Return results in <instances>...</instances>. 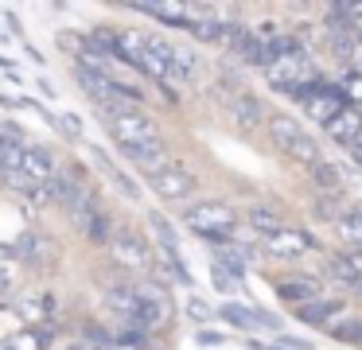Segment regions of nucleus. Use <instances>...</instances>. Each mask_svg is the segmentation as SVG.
Here are the masks:
<instances>
[{
  "instance_id": "6ab92c4d",
  "label": "nucleus",
  "mask_w": 362,
  "mask_h": 350,
  "mask_svg": "<svg viewBox=\"0 0 362 350\" xmlns=\"http://www.w3.org/2000/svg\"><path fill=\"white\" fill-rule=\"evenodd\" d=\"M12 253H16L20 261H35V264H40V261H47V257H51V245H47V238H40V233H24Z\"/></svg>"
},
{
  "instance_id": "4468645a",
  "label": "nucleus",
  "mask_w": 362,
  "mask_h": 350,
  "mask_svg": "<svg viewBox=\"0 0 362 350\" xmlns=\"http://www.w3.org/2000/svg\"><path fill=\"white\" fill-rule=\"evenodd\" d=\"M250 226L257 230L261 241H269V238H276V233L288 230V218H284L281 210H273V206H253L250 210Z\"/></svg>"
},
{
  "instance_id": "0eeeda50",
  "label": "nucleus",
  "mask_w": 362,
  "mask_h": 350,
  "mask_svg": "<svg viewBox=\"0 0 362 350\" xmlns=\"http://www.w3.org/2000/svg\"><path fill=\"white\" fill-rule=\"evenodd\" d=\"M300 109H304L312 121H320L323 129H327L331 121H335L339 113H346V98H343V90L339 86H327V82H320V86H312L308 93H300Z\"/></svg>"
},
{
  "instance_id": "c85d7f7f",
  "label": "nucleus",
  "mask_w": 362,
  "mask_h": 350,
  "mask_svg": "<svg viewBox=\"0 0 362 350\" xmlns=\"http://www.w3.org/2000/svg\"><path fill=\"white\" fill-rule=\"evenodd\" d=\"M343 257H346V264H351V269H354V272H358V276H362V249H346Z\"/></svg>"
},
{
  "instance_id": "c756f323",
  "label": "nucleus",
  "mask_w": 362,
  "mask_h": 350,
  "mask_svg": "<svg viewBox=\"0 0 362 350\" xmlns=\"http://www.w3.org/2000/svg\"><path fill=\"white\" fill-rule=\"evenodd\" d=\"M0 70H12V59H4V54H0Z\"/></svg>"
},
{
  "instance_id": "5701e85b",
  "label": "nucleus",
  "mask_w": 362,
  "mask_h": 350,
  "mask_svg": "<svg viewBox=\"0 0 362 350\" xmlns=\"http://www.w3.org/2000/svg\"><path fill=\"white\" fill-rule=\"evenodd\" d=\"M335 339H343V342H346V346H351V350H362V315H354L351 323H346L343 331L335 334Z\"/></svg>"
},
{
  "instance_id": "a211bd4d",
  "label": "nucleus",
  "mask_w": 362,
  "mask_h": 350,
  "mask_svg": "<svg viewBox=\"0 0 362 350\" xmlns=\"http://www.w3.org/2000/svg\"><path fill=\"white\" fill-rule=\"evenodd\" d=\"M335 233L343 238V245L362 249V202H351V210L335 222Z\"/></svg>"
},
{
  "instance_id": "20e7f679",
  "label": "nucleus",
  "mask_w": 362,
  "mask_h": 350,
  "mask_svg": "<svg viewBox=\"0 0 362 350\" xmlns=\"http://www.w3.org/2000/svg\"><path fill=\"white\" fill-rule=\"evenodd\" d=\"M265 129H269V140L276 144V152L292 156V160L308 163V168H315V163L323 160V156H320V144H315V136H312V132H308L300 121H292V117L273 113V117L265 121Z\"/></svg>"
},
{
  "instance_id": "9d476101",
  "label": "nucleus",
  "mask_w": 362,
  "mask_h": 350,
  "mask_svg": "<svg viewBox=\"0 0 362 350\" xmlns=\"http://www.w3.org/2000/svg\"><path fill=\"white\" fill-rule=\"evenodd\" d=\"M148 187H152V194H156V199H164V202H183V199H191V194H195V175H191L187 168H180V163H172L168 171L152 175Z\"/></svg>"
},
{
  "instance_id": "2eb2a0df",
  "label": "nucleus",
  "mask_w": 362,
  "mask_h": 350,
  "mask_svg": "<svg viewBox=\"0 0 362 350\" xmlns=\"http://www.w3.org/2000/svg\"><path fill=\"white\" fill-rule=\"evenodd\" d=\"M226 105H230V117H234L242 129H257L261 117H265V105H261L257 98H250V93H234Z\"/></svg>"
},
{
  "instance_id": "dca6fc26",
  "label": "nucleus",
  "mask_w": 362,
  "mask_h": 350,
  "mask_svg": "<svg viewBox=\"0 0 362 350\" xmlns=\"http://www.w3.org/2000/svg\"><path fill=\"white\" fill-rule=\"evenodd\" d=\"M133 12H144L172 28H191V4H133Z\"/></svg>"
},
{
  "instance_id": "f3484780",
  "label": "nucleus",
  "mask_w": 362,
  "mask_h": 350,
  "mask_svg": "<svg viewBox=\"0 0 362 350\" xmlns=\"http://www.w3.org/2000/svg\"><path fill=\"white\" fill-rule=\"evenodd\" d=\"M312 179H315V191H320V194H346V187H343L346 179H343V171H339L331 160H320V163H315V168H312Z\"/></svg>"
},
{
  "instance_id": "f03ea898",
  "label": "nucleus",
  "mask_w": 362,
  "mask_h": 350,
  "mask_svg": "<svg viewBox=\"0 0 362 350\" xmlns=\"http://www.w3.org/2000/svg\"><path fill=\"white\" fill-rule=\"evenodd\" d=\"M102 117H105V129H110V136L117 140V148H121L125 156L164 144V136H160V124L152 121L144 109H117V113H102Z\"/></svg>"
},
{
  "instance_id": "39448f33",
  "label": "nucleus",
  "mask_w": 362,
  "mask_h": 350,
  "mask_svg": "<svg viewBox=\"0 0 362 350\" xmlns=\"http://www.w3.org/2000/svg\"><path fill=\"white\" fill-rule=\"evenodd\" d=\"M110 257H113V264H117V269L133 272L136 280L148 276L152 264H156V261H152V245L141 238V233H133V230L110 233Z\"/></svg>"
},
{
  "instance_id": "393cba45",
  "label": "nucleus",
  "mask_w": 362,
  "mask_h": 350,
  "mask_svg": "<svg viewBox=\"0 0 362 350\" xmlns=\"http://www.w3.org/2000/svg\"><path fill=\"white\" fill-rule=\"evenodd\" d=\"M105 350H144V346H141V331H125L121 339H113Z\"/></svg>"
},
{
  "instance_id": "ddd939ff",
  "label": "nucleus",
  "mask_w": 362,
  "mask_h": 350,
  "mask_svg": "<svg viewBox=\"0 0 362 350\" xmlns=\"http://www.w3.org/2000/svg\"><path fill=\"white\" fill-rule=\"evenodd\" d=\"M276 296L288 303H296V308H308V303L323 300V280L315 276H292V280H281L276 284Z\"/></svg>"
},
{
  "instance_id": "9b49d317",
  "label": "nucleus",
  "mask_w": 362,
  "mask_h": 350,
  "mask_svg": "<svg viewBox=\"0 0 362 350\" xmlns=\"http://www.w3.org/2000/svg\"><path fill=\"white\" fill-rule=\"evenodd\" d=\"M261 245H265L269 257H281V261H300V257H308V253L315 249V241H312V233H308V230H296V226H288L284 233H276V238L261 241Z\"/></svg>"
},
{
  "instance_id": "bb28decb",
  "label": "nucleus",
  "mask_w": 362,
  "mask_h": 350,
  "mask_svg": "<svg viewBox=\"0 0 362 350\" xmlns=\"http://www.w3.org/2000/svg\"><path fill=\"white\" fill-rule=\"evenodd\" d=\"M195 342L199 346H222V342H230V334L226 331H199Z\"/></svg>"
},
{
  "instance_id": "f257e3e1",
  "label": "nucleus",
  "mask_w": 362,
  "mask_h": 350,
  "mask_svg": "<svg viewBox=\"0 0 362 350\" xmlns=\"http://www.w3.org/2000/svg\"><path fill=\"white\" fill-rule=\"evenodd\" d=\"M265 78H269V86H273V90L292 93V98H300V93H308L312 86H320V82H323L320 70H315V62H312V54H308L300 43L292 47V51H276V54H269V62H265Z\"/></svg>"
},
{
  "instance_id": "7c9ffc66",
  "label": "nucleus",
  "mask_w": 362,
  "mask_h": 350,
  "mask_svg": "<svg viewBox=\"0 0 362 350\" xmlns=\"http://www.w3.org/2000/svg\"><path fill=\"white\" fill-rule=\"evenodd\" d=\"M63 350H86V342H71V346H63Z\"/></svg>"
},
{
  "instance_id": "b1692460",
  "label": "nucleus",
  "mask_w": 362,
  "mask_h": 350,
  "mask_svg": "<svg viewBox=\"0 0 362 350\" xmlns=\"http://www.w3.org/2000/svg\"><path fill=\"white\" fill-rule=\"evenodd\" d=\"M12 288H16V261L0 257V296H8Z\"/></svg>"
},
{
  "instance_id": "6e6552de",
  "label": "nucleus",
  "mask_w": 362,
  "mask_h": 350,
  "mask_svg": "<svg viewBox=\"0 0 362 350\" xmlns=\"http://www.w3.org/2000/svg\"><path fill=\"white\" fill-rule=\"evenodd\" d=\"M133 292H136V300L144 303V327H148V331H156V327H164L168 319H172V292H168L160 280L141 276V280H133Z\"/></svg>"
},
{
  "instance_id": "aec40b11",
  "label": "nucleus",
  "mask_w": 362,
  "mask_h": 350,
  "mask_svg": "<svg viewBox=\"0 0 362 350\" xmlns=\"http://www.w3.org/2000/svg\"><path fill=\"white\" fill-rule=\"evenodd\" d=\"M90 152H94V160H98V168H102V171H105V175H110V179H113V183H117V191H121V194H125V199H136V194H141V191H136V183H133V179H129V175H125V171H117V163H110V160H105V156H102V148H90Z\"/></svg>"
},
{
  "instance_id": "423d86ee",
  "label": "nucleus",
  "mask_w": 362,
  "mask_h": 350,
  "mask_svg": "<svg viewBox=\"0 0 362 350\" xmlns=\"http://www.w3.org/2000/svg\"><path fill=\"white\" fill-rule=\"evenodd\" d=\"M296 311H300V319H304L308 327H320L323 334H339L354 319L351 303L339 300V296H323V300L308 303V308H296Z\"/></svg>"
},
{
  "instance_id": "a878e982",
  "label": "nucleus",
  "mask_w": 362,
  "mask_h": 350,
  "mask_svg": "<svg viewBox=\"0 0 362 350\" xmlns=\"http://www.w3.org/2000/svg\"><path fill=\"white\" fill-rule=\"evenodd\" d=\"M187 315L195 319V323H206V319H211V303L199 300V296H191V300H187Z\"/></svg>"
},
{
  "instance_id": "1a4fd4ad",
  "label": "nucleus",
  "mask_w": 362,
  "mask_h": 350,
  "mask_svg": "<svg viewBox=\"0 0 362 350\" xmlns=\"http://www.w3.org/2000/svg\"><path fill=\"white\" fill-rule=\"evenodd\" d=\"M218 315L230 327H238V331H281V319L276 315H269L261 308H250V303H238V300H226L218 308Z\"/></svg>"
},
{
  "instance_id": "4be33fe9",
  "label": "nucleus",
  "mask_w": 362,
  "mask_h": 350,
  "mask_svg": "<svg viewBox=\"0 0 362 350\" xmlns=\"http://www.w3.org/2000/svg\"><path fill=\"white\" fill-rule=\"evenodd\" d=\"M51 129H59L66 140H82V121H78L74 113H63V117L51 113Z\"/></svg>"
},
{
  "instance_id": "cd10ccee",
  "label": "nucleus",
  "mask_w": 362,
  "mask_h": 350,
  "mask_svg": "<svg viewBox=\"0 0 362 350\" xmlns=\"http://www.w3.org/2000/svg\"><path fill=\"white\" fill-rule=\"evenodd\" d=\"M276 346H284V350H315L308 339H296V334H281V342H276Z\"/></svg>"
},
{
  "instance_id": "412c9836",
  "label": "nucleus",
  "mask_w": 362,
  "mask_h": 350,
  "mask_svg": "<svg viewBox=\"0 0 362 350\" xmlns=\"http://www.w3.org/2000/svg\"><path fill=\"white\" fill-rule=\"evenodd\" d=\"M327 276L335 280L339 288H346V292H354V288H358V280H362L358 272L346 264V257H331V261H327Z\"/></svg>"
},
{
  "instance_id": "7ed1b4c3",
  "label": "nucleus",
  "mask_w": 362,
  "mask_h": 350,
  "mask_svg": "<svg viewBox=\"0 0 362 350\" xmlns=\"http://www.w3.org/2000/svg\"><path fill=\"white\" fill-rule=\"evenodd\" d=\"M183 226H187L195 238H203V241L230 245L234 233H238V214H234V206H226V202L206 199V202H195V206L183 214Z\"/></svg>"
},
{
  "instance_id": "f8f14e48",
  "label": "nucleus",
  "mask_w": 362,
  "mask_h": 350,
  "mask_svg": "<svg viewBox=\"0 0 362 350\" xmlns=\"http://www.w3.org/2000/svg\"><path fill=\"white\" fill-rule=\"evenodd\" d=\"M24 175L32 179V187H47L51 179L59 175V163H55V152L43 144H28L24 148Z\"/></svg>"
},
{
  "instance_id": "2f4dec72",
  "label": "nucleus",
  "mask_w": 362,
  "mask_h": 350,
  "mask_svg": "<svg viewBox=\"0 0 362 350\" xmlns=\"http://www.w3.org/2000/svg\"><path fill=\"white\" fill-rule=\"evenodd\" d=\"M354 296H362V280H358V288H354Z\"/></svg>"
}]
</instances>
